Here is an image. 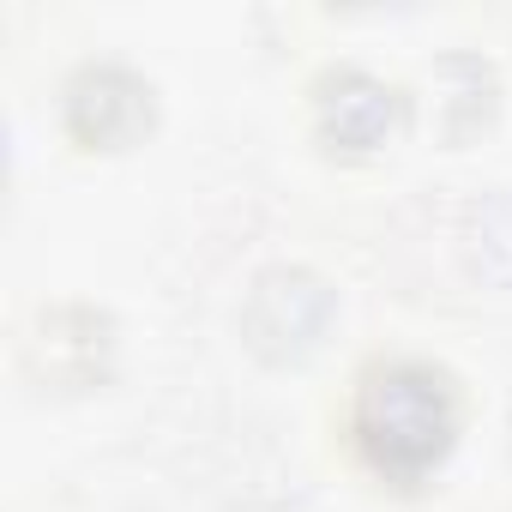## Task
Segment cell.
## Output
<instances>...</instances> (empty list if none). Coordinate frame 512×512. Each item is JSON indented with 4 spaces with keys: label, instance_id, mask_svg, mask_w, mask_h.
<instances>
[{
    "label": "cell",
    "instance_id": "1",
    "mask_svg": "<svg viewBox=\"0 0 512 512\" xmlns=\"http://www.w3.org/2000/svg\"><path fill=\"white\" fill-rule=\"evenodd\" d=\"M452 434H458V398H452L446 374H434L422 362H392V368H374L362 380L356 440H362L374 470L410 482L446 458Z\"/></svg>",
    "mask_w": 512,
    "mask_h": 512
},
{
    "label": "cell",
    "instance_id": "2",
    "mask_svg": "<svg viewBox=\"0 0 512 512\" xmlns=\"http://www.w3.org/2000/svg\"><path fill=\"white\" fill-rule=\"evenodd\" d=\"M332 320V290L314 272H266L241 308V338L266 362L302 356Z\"/></svg>",
    "mask_w": 512,
    "mask_h": 512
},
{
    "label": "cell",
    "instance_id": "3",
    "mask_svg": "<svg viewBox=\"0 0 512 512\" xmlns=\"http://www.w3.org/2000/svg\"><path fill=\"white\" fill-rule=\"evenodd\" d=\"M67 127L91 151H121L151 127V85L127 67H85L67 85Z\"/></svg>",
    "mask_w": 512,
    "mask_h": 512
},
{
    "label": "cell",
    "instance_id": "4",
    "mask_svg": "<svg viewBox=\"0 0 512 512\" xmlns=\"http://www.w3.org/2000/svg\"><path fill=\"white\" fill-rule=\"evenodd\" d=\"M314 115H320V133L344 151H374L392 127H398V91L344 67V73H326L320 91H314Z\"/></svg>",
    "mask_w": 512,
    "mask_h": 512
}]
</instances>
